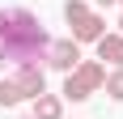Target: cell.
<instances>
[{"label":"cell","mask_w":123,"mask_h":119,"mask_svg":"<svg viewBox=\"0 0 123 119\" xmlns=\"http://www.w3.org/2000/svg\"><path fill=\"white\" fill-rule=\"evenodd\" d=\"M51 38L30 9H0V60L9 64H43Z\"/></svg>","instance_id":"6da1fadb"},{"label":"cell","mask_w":123,"mask_h":119,"mask_svg":"<svg viewBox=\"0 0 123 119\" xmlns=\"http://www.w3.org/2000/svg\"><path fill=\"white\" fill-rule=\"evenodd\" d=\"M38 94H47V72L43 64H17L13 77H0V111L4 106H17V102H34Z\"/></svg>","instance_id":"7a4b0ae2"},{"label":"cell","mask_w":123,"mask_h":119,"mask_svg":"<svg viewBox=\"0 0 123 119\" xmlns=\"http://www.w3.org/2000/svg\"><path fill=\"white\" fill-rule=\"evenodd\" d=\"M102 81H106V64H102V60H81L72 72H64V94H60V98L85 102L89 94L102 89Z\"/></svg>","instance_id":"3957f363"},{"label":"cell","mask_w":123,"mask_h":119,"mask_svg":"<svg viewBox=\"0 0 123 119\" xmlns=\"http://www.w3.org/2000/svg\"><path fill=\"white\" fill-rule=\"evenodd\" d=\"M43 64H47V68H55V72H72L76 64H81V43H72V38H60V43H51Z\"/></svg>","instance_id":"277c9868"},{"label":"cell","mask_w":123,"mask_h":119,"mask_svg":"<svg viewBox=\"0 0 123 119\" xmlns=\"http://www.w3.org/2000/svg\"><path fill=\"white\" fill-rule=\"evenodd\" d=\"M102 34H106V17L93 13V9H89L81 21H72V43H98Z\"/></svg>","instance_id":"5b68a950"},{"label":"cell","mask_w":123,"mask_h":119,"mask_svg":"<svg viewBox=\"0 0 123 119\" xmlns=\"http://www.w3.org/2000/svg\"><path fill=\"white\" fill-rule=\"evenodd\" d=\"M30 119H64V98L60 94H38Z\"/></svg>","instance_id":"8992f818"},{"label":"cell","mask_w":123,"mask_h":119,"mask_svg":"<svg viewBox=\"0 0 123 119\" xmlns=\"http://www.w3.org/2000/svg\"><path fill=\"white\" fill-rule=\"evenodd\" d=\"M98 60L123 68V34H102V38H98Z\"/></svg>","instance_id":"52a82bcc"},{"label":"cell","mask_w":123,"mask_h":119,"mask_svg":"<svg viewBox=\"0 0 123 119\" xmlns=\"http://www.w3.org/2000/svg\"><path fill=\"white\" fill-rule=\"evenodd\" d=\"M102 89L115 98V102H123V68H115V72H106V81H102Z\"/></svg>","instance_id":"ba28073f"},{"label":"cell","mask_w":123,"mask_h":119,"mask_svg":"<svg viewBox=\"0 0 123 119\" xmlns=\"http://www.w3.org/2000/svg\"><path fill=\"white\" fill-rule=\"evenodd\" d=\"M85 13H89V4H85V0H68V4H64V21L72 26V21H81Z\"/></svg>","instance_id":"9c48e42d"},{"label":"cell","mask_w":123,"mask_h":119,"mask_svg":"<svg viewBox=\"0 0 123 119\" xmlns=\"http://www.w3.org/2000/svg\"><path fill=\"white\" fill-rule=\"evenodd\" d=\"M98 4H102V9H111V4H119V0H98Z\"/></svg>","instance_id":"30bf717a"},{"label":"cell","mask_w":123,"mask_h":119,"mask_svg":"<svg viewBox=\"0 0 123 119\" xmlns=\"http://www.w3.org/2000/svg\"><path fill=\"white\" fill-rule=\"evenodd\" d=\"M0 72H4V60H0Z\"/></svg>","instance_id":"8fae6325"},{"label":"cell","mask_w":123,"mask_h":119,"mask_svg":"<svg viewBox=\"0 0 123 119\" xmlns=\"http://www.w3.org/2000/svg\"><path fill=\"white\" fill-rule=\"evenodd\" d=\"M21 119H30V115H21Z\"/></svg>","instance_id":"7c38bea8"},{"label":"cell","mask_w":123,"mask_h":119,"mask_svg":"<svg viewBox=\"0 0 123 119\" xmlns=\"http://www.w3.org/2000/svg\"><path fill=\"white\" fill-rule=\"evenodd\" d=\"M119 4H123V0H119Z\"/></svg>","instance_id":"4fadbf2b"}]
</instances>
